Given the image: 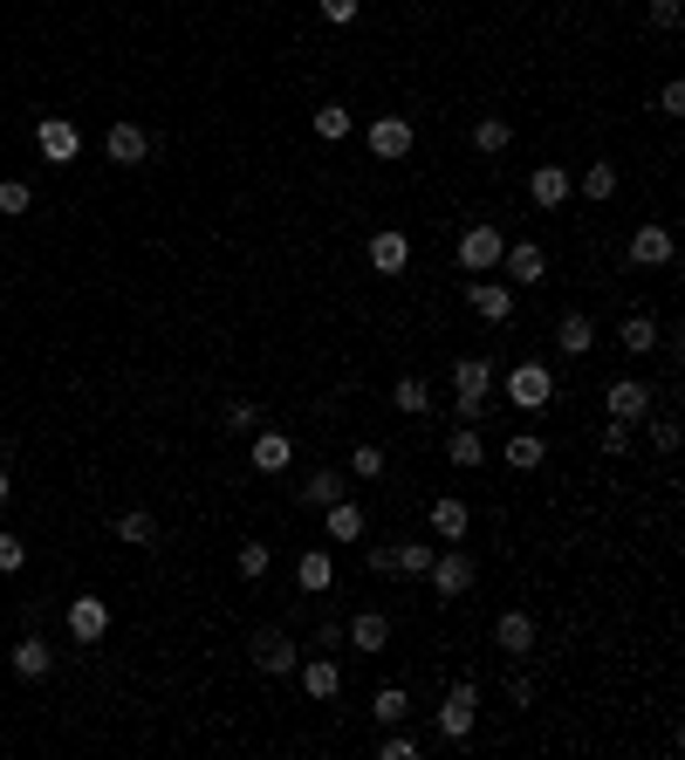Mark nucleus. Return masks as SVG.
Wrapping results in <instances>:
<instances>
[{
	"label": "nucleus",
	"mask_w": 685,
	"mask_h": 760,
	"mask_svg": "<svg viewBox=\"0 0 685 760\" xmlns=\"http://www.w3.org/2000/svg\"><path fill=\"white\" fill-rule=\"evenodd\" d=\"M446 460H452V466H466V473L487 460V439H480V425H460V432L446 439Z\"/></svg>",
	"instance_id": "393cba45"
},
{
	"label": "nucleus",
	"mask_w": 685,
	"mask_h": 760,
	"mask_svg": "<svg viewBox=\"0 0 685 760\" xmlns=\"http://www.w3.org/2000/svg\"><path fill=\"white\" fill-rule=\"evenodd\" d=\"M412 117H377L370 123V151H377V158H385V165H398L404 158V151H412Z\"/></svg>",
	"instance_id": "9b49d317"
},
{
	"label": "nucleus",
	"mask_w": 685,
	"mask_h": 760,
	"mask_svg": "<svg viewBox=\"0 0 685 760\" xmlns=\"http://www.w3.org/2000/svg\"><path fill=\"white\" fill-rule=\"evenodd\" d=\"M548 460V439H535V432H515V439H507V466H515V473H535Z\"/></svg>",
	"instance_id": "bb28decb"
},
{
	"label": "nucleus",
	"mask_w": 685,
	"mask_h": 760,
	"mask_svg": "<svg viewBox=\"0 0 685 760\" xmlns=\"http://www.w3.org/2000/svg\"><path fill=\"white\" fill-rule=\"evenodd\" d=\"M569 192H576V179L563 165H535V179H528V199H535V206H563Z\"/></svg>",
	"instance_id": "6ab92c4d"
},
{
	"label": "nucleus",
	"mask_w": 685,
	"mask_h": 760,
	"mask_svg": "<svg viewBox=\"0 0 685 760\" xmlns=\"http://www.w3.org/2000/svg\"><path fill=\"white\" fill-rule=\"evenodd\" d=\"M555 349H563V357H590L597 349V322L590 316H563L555 322Z\"/></svg>",
	"instance_id": "412c9836"
},
{
	"label": "nucleus",
	"mask_w": 685,
	"mask_h": 760,
	"mask_svg": "<svg viewBox=\"0 0 685 760\" xmlns=\"http://www.w3.org/2000/svg\"><path fill=\"white\" fill-rule=\"evenodd\" d=\"M425 575H433V590L452 603V596H466V590H473V575H480V569H473V555H466V548H452V555H433V569H425Z\"/></svg>",
	"instance_id": "20e7f679"
},
{
	"label": "nucleus",
	"mask_w": 685,
	"mask_h": 760,
	"mask_svg": "<svg viewBox=\"0 0 685 760\" xmlns=\"http://www.w3.org/2000/svg\"><path fill=\"white\" fill-rule=\"evenodd\" d=\"M473 720H480V692L473 686H452L439 705V733L446 740H473Z\"/></svg>",
	"instance_id": "39448f33"
},
{
	"label": "nucleus",
	"mask_w": 685,
	"mask_h": 760,
	"mask_svg": "<svg viewBox=\"0 0 685 760\" xmlns=\"http://www.w3.org/2000/svg\"><path fill=\"white\" fill-rule=\"evenodd\" d=\"M0 507H8V466H0Z\"/></svg>",
	"instance_id": "49530a36"
},
{
	"label": "nucleus",
	"mask_w": 685,
	"mask_h": 760,
	"mask_svg": "<svg viewBox=\"0 0 685 760\" xmlns=\"http://www.w3.org/2000/svg\"><path fill=\"white\" fill-rule=\"evenodd\" d=\"M603 404H611V418L645 425V412H651V384H638V377H617V384L603 391Z\"/></svg>",
	"instance_id": "6e6552de"
},
{
	"label": "nucleus",
	"mask_w": 685,
	"mask_h": 760,
	"mask_svg": "<svg viewBox=\"0 0 685 760\" xmlns=\"http://www.w3.org/2000/svg\"><path fill=\"white\" fill-rule=\"evenodd\" d=\"M617 343L630 349V357H645V349L658 343V322H651V316H624V329H617Z\"/></svg>",
	"instance_id": "7c9ffc66"
},
{
	"label": "nucleus",
	"mask_w": 685,
	"mask_h": 760,
	"mask_svg": "<svg viewBox=\"0 0 685 760\" xmlns=\"http://www.w3.org/2000/svg\"><path fill=\"white\" fill-rule=\"evenodd\" d=\"M35 144H42V158H48V165H75V151H83V131H75L69 117H42V123H35Z\"/></svg>",
	"instance_id": "7ed1b4c3"
},
{
	"label": "nucleus",
	"mask_w": 685,
	"mask_h": 760,
	"mask_svg": "<svg viewBox=\"0 0 685 760\" xmlns=\"http://www.w3.org/2000/svg\"><path fill=\"white\" fill-rule=\"evenodd\" d=\"M377 753H385V760H418V740H404V733H391V740L377 747Z\"/></svg>",
	"instance_id": "a18cd8bd"
},
{
	"label": "nucleus",
	"mask_w": 685,
	"mask_h": 760,
	"mask_svg": "<svg viewBox=\"0 0 685 760\" xmlns=\"http://www.w3.org/2000/svg\"><path fill=\"white\" fill-rule=\"evenodd\" d=\"M500 268H507V282H521V288H542L548 282V253L542 247H500Z\"/></svg>",
	"instance_id": "0eeeda50"
},
{
	"label": "nucleus",
	"mask_w": 685,
	"mask_h": 760,
	"mask_svg": "<svg viewBox=\"0 0 685 760\" xmlns=\"http://www.w3.org/2000/svg\"><path fill=\"white\" fill-rule=\"evenodd\" d=\"M268 562H274V555H268V548H261V542H247V548H240V555H234V569H240V575H247V582H261V575H268Z\"/></svg>",
	"instance_id": "e433bc0d"
},
{
	"label": "nucleus",
	"mask_w": 685,
	"mask_h": 760,
	"mask_svg": "<svg viewBox=\"0 0 685 760\" xmlns=\"http://www.w3.org/2000/svg\"><path fill=\"white\" fill-rule=\"evenodd\" d=\"M350 473H357V479H377V473H385V446L364 439L357 452H350Z\"/></svg>",
	"instance_id": "c9c22d12"
},
{
	"label": "nucleus",
	"mask_w": 685,
	"mask_h": 760,
	"mask_svg": "<svg viewBox=\"0 0 685 760\" xmlns=\"http://www.w3.org/2000/svg\"><path fill=\"white\" fill-rule=\"evenodd\" d=\"M110 630V603L104 596H69V638L75 644H96Z\"/></svg>",
	"instance_id": "423d86ee"
},
{
	"label": "nucleus",
	"mask_w": 685,
	"mask_h": 760,
	"mask_svg": "<svg viewBox=\"0 0 685 760\" xmlns=\"http://www.w3.org/2000/svg\"><path fill=\"white\" fill-rule=\"evenodd\" d=\"M302 500H309V507H329V500H343V473H309V487H302Z\"/></svg>",
	"instance_id": "72a5a7b5"
},
{
	"label": "nucleus",
	"mask_w": 685,
	"mask_h": 760,
	"mask_svg": "<svg viewBox=\"0 0 685 760\" xmlns=\"http://www.w3.org/2000/svg\"><path fill=\"white\" fill-rule=\"evenodd\" d=\"M630 261H638V268H665L672 261V226L665 219H645L638 234H630Z\"/></svg>",
	"instance_id": "1a4fd4ad"
},
{
	"label": "nucleus",
	"mask_w": 685,
	"mask_h": 760,
	"mask_svg": "<svg viewBox=\"0 0 685 760\" xmlns=\"http://www.w3.org/2000/svg\"><path fill=\"white\" fill-rule=\"evenodd\" d=\"M433 555L439 548H425V542H398L391 548V575H425V569H433Z\"/></svg>",
	"instance_id": "cd10ccee"
},
{
	"label": "nucleus",
	"mask_w": 685,
	"mask_h": 760,
	"mask_svg": "<svg viewBox=\"0 0 685 760\" xmlns=\"http://www.w3.org/2000/svg\"><path fill=\"white\" fill-rule=\"evenodd\" d=\"M253 665H261L268 678H282V672L302 665V651L288 644V630H261V638H253Z\"/></svg>",
	"instance_id": "9d476101"
},
{
	"label": "nucleus",
	"mask_w": 685,
	"mask_h": 760,
	"mask_svg": "<svg viewBox=\"0 0 685 760\" xmlns=\"http://www.w3.org/2000/svg\"><path fill=\"white\" fill-rule=\"evenodd\" d=\"M425 521H433V535H439V542H466V527H473V507H466V500H452V494H439V500H433V514H425Z\"/></svg>",
	"instance_id": "2eb2a0df"
},
{
	"label": "nucleus",
	"mask_w": 685,
	"mask_h": 760,
	"mask_svg": "<svg viewBox=\"0 0 685 760\" xmlns=\"http://www.w3.org/2000/svg\"><path fill=\"white\" fill-rule=\"evenodd\" d=\"M0 213H28V186H21V179H8V186H0Z\"/></svg>",
	"instance_id": "79ce46f5"
},
{
	"label": "nucleus",
	"mask_w": 685,
	"mask_h": 760,
	"mask_svg": "<svg viewBox=\"0 0 685 760\" xmlns=\"http://www.w3.org/2000/svg\"><path fill=\"white\" fill-rule=\"evenodd\" d=\"M247 460H253V473H288V460H295V439H282V432H261L247 446Z\"/></svg>",
	"instance_id": "aec40b11"
},
{
	"label": "nucleus",
	"mask_w": 685,
	"mask_h": 760,
	"mask_svg": "<svg viewBox=\"0 0 685 760\" xmlns=\"http://www.w3.org/2000/svg\"><path fill=\"white\" fill-rule=\"evenodd\" d=\"M473 144L494 158V151H507V144H515V123H507V117H480V123H473Z\"/></svg>",
	"instance_id": "c756f323"
},
{
	"label": "nucleus",
	"mask_w": 685,
	"mask_h": 760,
	"mask_svg": "<svg viewBox=\"0 0 685 760\" xmlns=\"http://www.w3.org/2000/svg\"><path fill=\"white\" fill-rule=\"evenodd\" d=\"M104 158H110V165H144V158H151V138L138 131V123H110Z\"/></svg>",
	"instance_id": "dca6fc26"
},
{
	"label": "nucleus",
	"mask_w": 685,
	"mask_h": 760,
	"mask_svg": "<svg viewBox=\"0 0 685 760\" xmlns=\"http://www.w3.org/2000/svg\"><path fill=\"white\" fill-rule=\"evenodd\" d=\"M316 138H322V144H343V138H350V110H343V104H322V110H316Z\"/></svg>",
	"instance_id": "473e14b6"
},
{
	"label": "nucleus",
	"mask_w": 685,
	"mask_h": 760,
	"mask_svg": "<svg viewBox=\"0 0 685 760\" xmlns=\"http://www.w3.org/2000/svg\"><path fill=\"white\" fill-rule=\"evenodd\" d=\"M391 404H398L404 418H425V412H433V384H425V377H398V384H391Z\"/></svg>",
	"instance_id": "b1692460"
},
{
	"label": "nucleus",
	"mask_w": 685,
	"mask_h": 760,
	"mask_svg": "<svg viewBox=\"0 0 685 760\" xmlns=\"http://www.w3.org/2000/svg\"><path fill=\"white\" fill-rule=\"evenodd\" d=\"M343 644H357L364 657H377V651L391 644V617H385V610H364V617H350V624H343Z\"/></svg>",
	"instance_id": "ddd939ff"
},
{
	"label": "nucleus",
	"mask_w": 685,
	"mask_h": 760,
	"mask_svg": "<svg viewBox=\"0 0 685 760\" xmlns=\"http://www.w3.org/2000/svg\"><path fill=\"white\" fill-rule=\"evenodd\" d=\"M316 8H322V21H336V28H350V21H357V8H364V0H316Z\"/></svg>",
	"instance_id": "a19ab883"
},
{
	"label": "nucleus",
	"mask_w": 685,
	"mask_h": 760,
	"mask_svg": "<svg viewBox=\"0 0 685 760\" xmlns=\"http://www.w3.org/2000/svg\"><path fill=\"white\" fill-rule=\"evenodd\" d=\"M658 117H685V83H665V90H658Z\"/></svg>",
	"instance_id": "37998d69"
},
{
	"label": "nucleus",
	"mask_w": 685,
	"mask_h": 760,
	"mask_svg": "<svg viewBox=\"0 0 685 760\" xmlns=\"http://www.w3.org/2000/svg\"><path fill=\"white\" fill-rule=\"evenodd\" d=\"M329 542H364V507L357 500H329Z\"/></svg>",
	"instance_id": "5701e85b"
},
{
	"label": "nucleus",
	"mask_w": 685,
	"mask_h": 760,
	"mask_svg": "<svg viewBox=\"0 0 685 760\" xmlns=\"http://www.w3.org/2000/svg\"><path fill=\"white\" fill-rule=\"evenodd\" d=\"M21 562H28V542H21V535H0V575H14Z\"/></svg>",
	"instance_id": "ea45409f"
},
{
	"label": "nucleus",
	"mask_w": 685,
	"mask_h": 760,
	"mask_svg": "<svg viewBox=\"0 0 685 760\" xmlns=\"http://www.w3.org/2000/svg\"><path fill=\"white\" fill-rule=\"evenodd\" d=\"M651 28H665V35L678 28V0H651Z\"/></svg>",
	"instance_id": "c03bdc74"
},
{
	"label": "nucleus",
	"mask_w": 685,
	"mask_h": 760,
	"mask_svg": "<svg viewBox=\"0 0 685 760\" xmlns=\"http://www.w3.org/2000/svg\"><path fill=\"white\" fill-rule=\"evenodd\" d=\"M295 582L309 596H322L329 582H336V562H329V548H302V562H295Z\"/></svg>",
	"instance_id": "4be33fe9"
},
{
	"label": "nucleus",
	"mask_w": 685,
	"mask_h": 760,
	"mask_svg": "<svg viewBox=\"0 0 685 760\" xmlns=\"http://www.w3.org/2000/svg\"><path fill=\"white\" fill-rule=\"evenodd\" d=\"M302 692H309V699H336L343 692V665H336V657H302Z\"/></svg>",
	"instance_id": "f3484780"
},
{
	"label": "nucleus",
	"mask_w": 685,
	"mask_h": 760,
	"mask_svg": "<svg viewBox=\"0 0 685 760\" xmlns=\"http://www.w3.org/2000/svg\"><path fill=\"white\" fill-rule=\"evenodd\" d=\"M494 384L507 391V404H515V412H542V404L555 397V377H548V364H515L507 377H494Z\"/></svg>",
	"instance_id": "f257e3e1"
},
{
	"label": "nucleus",
	"mask_w": 685,
	"mask_h": 760,
	"mask_svg": "<svg viewBox=\"0 0 685 760\" xmlns=\"http://www.w3.org/2000/svg\"><path fill=\"white\" fill-rule=\"evenodd\" d=\"M630 439H638V432H630L624 418H611V425H603V432H597V446L611 452V460H624V452H630Z\"/></svg>",
	"instance_id": "4c0bfd02"
},
{
	"label": "nucleus",
	"mask_w": 685,
	"mask_h": 760,
	"mask_svg": "<svg viewBox=\"0 0 685 760\" xmlns=\"http://www.w3.org/2000/svg\"><path fill=\"white\" fill-rule=\"evenodd\" d=\"M494 644H500L507 657H528V651H535V617H528V610H507V617L494 624Z\"/></svg>",
	"instance_id": "a211bd4d"
},
{
	"label": "nucleus",
	"mask_w": 685,
	"mask_h": 760,
	"mask_svg": "<svg viewBox=\"0 0 685 760\" xmlns=\"http://www.w3.org/2000/svg\"><path fill=\"white\" fill-rule=\"evenodd\" d=\"M582 199H590V206L617 199V165H590V171H582Z\"/></svg>",
	"instance_id": "2f4dec72"
},
{
	"label": "nucleus",
	"mask_w": 685,
	"mask_h": 760,
	"mask_svg": "<svg viewBox=\"0 0 685 760\" xmlns=\"http://www.w3.org/2000/svg\"><path fill=\"white\" fill-rule=\"evenodd\" d=\"M678 418H651V452H665V460H672V452H678Z\"/></svg>",
	"instance_id": "58836bf2"
},
{
	"label": "nucleus",
	"mask_w": 685,
	"mask_h": 760,
	"mask_svg": "<svg viewBox=\"0 0 685 760\" xmlns=\"http://www.w3.org/2000/svg\"><path fill=\"white\" fill-rule=\"evenodd\" d=\"M370 268H377V274H404V268H412V240H404L398 226L370 234Z\"/></svg>",
	"instance_id": "4468645a"
},
{
	"label": "nucleus",
	"mask_w": 685,
	"mask_h": 760,
	"mask_svg": "<svg viewBox=\"0 0 685 760\" xmlns=\"http://www.w3.org/2000/svg\"><path fill=\"white\" fill-rule=\"evenodd\" d=\"M404 713H412V692H404V686H385V692L370 699V720H377V726H398Z\"/></svg>",
	"instance_id": "c85d7f7f"
},
{
	"label": "nucleus",
	"mask_w": 685,
	"mask_h": 760,
	"mask_svg": "<svg viewBox=\"0 0 685 760\" xmlns=\"http://www.w3.org/2000/svg\"><path fill=\"white\" fill-rule=\"evenodd\" d=\"M466 309H473V316H487V322H507V316H515V288H507V282H487V274H480V282L466 288Z\"/></svg>",
	"instance_id": "f8f14e48"
},
{
	"label": "nucleus",
	"mask_w": 685,
	"mask_h": 760,
	"mask_svg": "<svg viewBox=\"0 0 685 760\" xmlns=\"http://www.w3.org/2000/svg\"><path fill=\"white\" fill-rule=\"evenodd\" d=\"M8 665H14V678H48V665H56V657H48V644H42V638H21Z\"/></svg>",
	"instance_id": "a878e982"
},
{
	"label": "nucleus",
	"mask_w": 685,
	"mask_h": 760,
	"mask_svg": "<svg viewBox=\"0 0 685 760\" xmlns=\"http://www.w3.org/2000/svg\"><path fill=\"white\" fill-rule=\"evenodd\" d=\"M117 535L131 542V548H144V542H158V521H151L144 507H138V514H123V521H117Z\"/></svg>",
	"instance_id": "f704fd0d"
},
{
	"label": "nucleus",
	"mask_w": 685,
	"mask_h": 760,
	"mask_svg": "<svg viewBox=\"0 0 685 760\" xmlns=\"http://www.w3.org/2000/svg\"><path fill=\"white\" fill-rule=\"evenodd\" d=\"M500 247H507V240L494 234L487 219L466 226V234H460V268H466V274H494V268H500Z\"/></svg>",
	"instance_id": "f03ea898"
}]
</instances>
